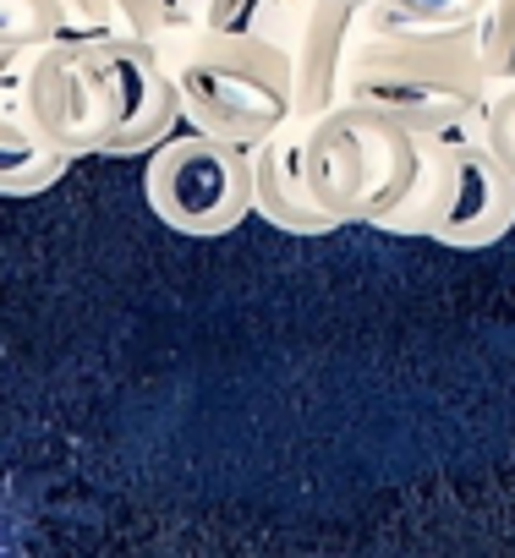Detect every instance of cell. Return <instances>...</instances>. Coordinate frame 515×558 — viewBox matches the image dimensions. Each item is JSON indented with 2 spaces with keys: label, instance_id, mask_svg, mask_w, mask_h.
I'll return each mask as SVG.
<instances>
[{
  "label": "cell",
  "instance_id": "cell-1",
  "mask_svg": "<svg viewBox=\"0 0 515 558\" xmlns=\"http://www.w3.org/2000/svg\"><path fill=\"white\" fill-rule=\"evenodd\" d=\"M0 94L23 99V110L77 159L83 154H154L181 116V88L159 39L72 28L39 50L7 56Z\"/></svg>",
  "mask_w": 515,
  "mask_h": 558
},
{
  "label": "cell",
  "instance_id": "cell-2",
  "mask_svg": "<svg viewBox=\"0 0 515 558\" xmlns=\"http://www.w3.org/2000/svg\"><path fill=\"white\" fill-rule=\"evenodd\" d=\"M493 77L471 28H422L395 17L384 0L357 7V39L346 56V99H368L400 116L417 137L482 126Z\"/></svg>",
  "mask_w": 515,
  "mask_h": 558
},
{
  "label": "cell",
  "instance_id": "cell-9",
  "mask_svg": "<svg viewBox=\"0 0 515 558\" xmlns=\"http://www.w3.org/2000/svg\"><path fill=\"white\" fill-rule=\"evenodd\" d=\"M72 12H67V0H0V50L7 56H28L61 34H72Z\"/></svg>",
  "mask_w": 515,
  "mask_h": 558
},
{
  "label": "cell",
  "instance_id": "cell-4",
  "mask_svg": "<svg viewBox=\"0 0 515 558\" xmlns=\"http://www.w3.org/2000/svg\"><path fill=\"white\" fill-rule=\"evenodd\" d=\"M302 159L308 186L335 225H379L417 186L428 148L400 116L368 99H340L308 116Z\"/></svg>",
  "mask_w": 515,
  "mask_h": 558
},
{
  "label": "cell",
  "instance_id": "cell-7",
  "mask_svg": "<svg viewBox=\"0 0 515 558\" xmlns=\"http://www.w3.org/2000/svg\"><path fill=\"white\" fill-rule=\"evenodd\" d=\"M302 137H308V116H291L280 132H270L252 148V203L286 235H324V230H340V225L319 208V197L308 186Z\"/></svg>",
  "mask_w": 515,
  "mask_h": 558
},
{
  "label": "cell",
  "instance_id": "cell-11",
  "mask_svg": "<svg viewBox=\"0 0 515 558\" xmlns=\"http://www.w3.org/2000/svg\"><path fill=\"white\" fill-rule=\"evenodd\" d=\"M384 7L406 23H422V28H471L488 0H384Z\"/></svg>",
  "mask_w": 515,
  "mask_h": 558
},
{
  "label": "cell",
  "instance_id": "cell-5",
  "mask_svg": "<svg viewBox=\"0 0 515 558\" xmlns=\"http://www.w3.org/2000/svg\"><path fill=\"white\" fill-rule=\"evenodd\" d=\"M428 159L417 186L400 208H390L373 230L390 235H428L460 252L493 246L515 230V170L499 159V148L482 137V126L422 137Z\"/></svg>",
  "mask_w": 515,
  "mask_h": 558
},
{
  "label": "cell",
  "instance_id": "cell-6",
  "mask_svg": "<svg viewBox=\"0 0 515 558\" xmlns=\"http://www.w3.org/2000/svg\"><path fill=\"white\" fill-rule=\"evenodd\" d=\"M143 197L159 225L181 235H225L252 203V148L225 143L214 132H170L154 154H143Z\"/></svg>",
  "mask_w": 515,
  "mask_h": 558
},
{
  "label": "cell",
  "instance_id": "cell-10",
  "mask_svg": "<svg viewBox=\"0 0 515 558\" xmlns=\"http://www.w3.org/2000/svg\"><path fill=\"white\" fill-rule=\"evenodd\" d=\"M477 45H482L493 88L515 83V0H488L482 17H477Z\"/></svg>",
  "mask_w": 515,
  "mask_h": 558
},
{
  "label": "cell",
  "instance_id": "cell-12",
  "mask_svg": "<svg viewBox=\"0 0 515 558\" xmlns=\"http://www.w3.org/2000/svg\"><path fill=\"white\" fill-rule=\"evenodd\" d=\"M482 137L499 148V159L515 170V83H499L488 94V110H482Z\"/></svg>",
  "mask_w": 515,
  "mask_h": 558
},
{
  "label": "cell",
  "instance_id": "cell-8",
  "mask_svg": "<svg viewBox=\"0 0 515 558\" xmlns=\"http://www.w3.org/2000/svg\"><path fill=\"white\" fill-rule=\"evenodd\" d=\"M72 159H77V154L61 148V143L23 110V99L0 94V186H7V197H34V192L56 186Z\"/></svg>",
  "mask_w": 515,
  "mask_h": 558
},
{
  "label": "cell",
  "instance_id": "cell-3",
  "mask_svg": "<svg viewBox=\"0 0 515 558\" xmlns=\"http://www.w3.org/2000/svg\"><path fill=\"white\" fill-rule=\"evenodd\" d=\"M170 72L181 88V116L225 143L258 148L297 116V66L280 39L192 28L181 34Z\"/></svg>",
  "mask_w": 515,
  "mask_h": 558
}]
</instances>
